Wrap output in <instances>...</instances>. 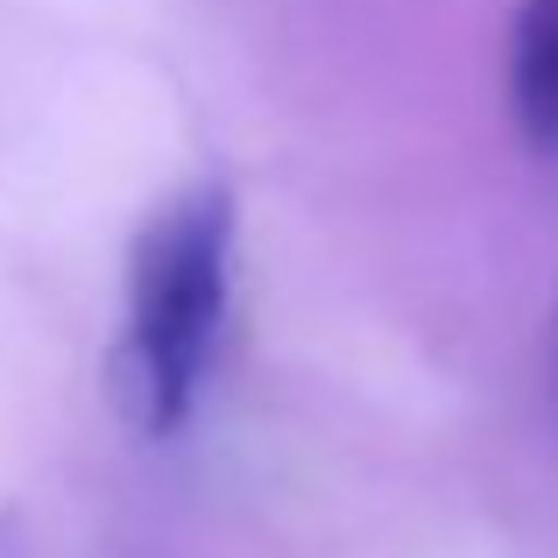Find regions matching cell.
I'll use <instances>...</instances> for the list:
<instances>
[{
	"label": "cell",
	"instance_id": "cell-1",
	"mask_svg": "<svg viewBox=\"0 0 558 558\" xmlns=\"http://www.w3.org/2000/svg\"><path fill=\"white\" fill-rule=\"evenodd\" d=\"M233 290V191L191 184L170 198L128 255V375H135L142 432H184L198 381L213 368Z\"/></svg>",
	"mask_w": 558,
	"mask_h": 558
},
{
	"label": "cell",
	"instance_id": "cell-3",
	"mask_svg": "<svg viewBox=\"0 0 558 558\" xmlns=\"http://www.w3.org/2000/svg\"><path fill=\"white\" fill-rule=\"evenodd\" d=\"M0 558H28V545H22V523H14V517H0Z\"/></svg>",
	"mask_w": 558,
	"mask_h": 558
},
{
	"label": "cell",
	"instance_id": "cell-2",
	"mask_svg": "<svg viewBox=\"0 0 558 558\" xmlns=\"http://www.w3.org/2000/svg\"><path fill=\"white\" fill-rule=\"evenodd\" d=\"M509 107L537 156H558V0H523L509 36Z\"/></svg>",
	"mask_w": 558,
	"mask_h": 558
},
{
	"label": "cell",
	"instance_id": "cell-4",
	"mask_svg": "<svg viewBox=\"0 0 558 558\" xmlns=\"http://www.w3.org/2000/svg\"><path fill=\"white\" fill-rule=\"evenodd\" d=\"M551 410H558V326H551Z\"/></svg>",
	"mask_w": 558,
	"mask_h": 558
}]
</instances>
